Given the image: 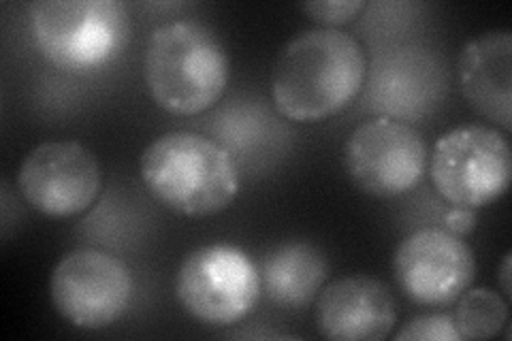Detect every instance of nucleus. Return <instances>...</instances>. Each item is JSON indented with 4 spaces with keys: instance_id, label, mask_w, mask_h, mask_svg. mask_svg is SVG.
Returning a JSON list of instances; mask_svg holds the SVG:
<instances>
[{
    "instance_id": "nucleus-1",
    "label": "nucleus",
    "mask_w": 512,
    "mask_h": 341,
    "mask_svg": "<svg viewBox=\"0 0 512 341\" xmlns=\"http://www.w3.org/2000/svg\"><path fill=\"white\" fill-rule=\"evenodd\" d=\"M363 45L338 28H312L288 41L271 71V99L291 122H320L346 109L363 90Z\"/></svg>"
},
{
    "instance_id": "nucleus-2",
    "label": "nucleus",
    "mask_w": 512,
    "mask_h": 341,
    "mask_svg": "<svg viewBox=\"0 0 512 341\" xmlns=\"http://www.w3.org/2000/svg\"><path fill=\"white\" fill-rule=\"evenodd\" d=\"M231 62L216 32L197 20L156 26L143 52L150 99L173 116H197L214 107L229 86Z\"/></svg>"
},
{
    "instance_id": "nucleus-3",
    "label": "nucleus",
    "mask_w": 512,
    "mask_h": 341,
    "mask_svg": "<svg viewBox=\"0 0 512 341\" xmlns=\"http://www.w3.org/2000/svg\"><path fill=\"white\" fill-rule=\"evenodd\" d=\"M139 171L152 197L186 218L216 216L239 192L229 150L199 133L175 131L154 139L141 154Z\"/></svg>"
},
{
    "instance_id": "nucleus-4",
    "label": "nucleus",
    "mask_w": 512,
    "mask_h": 341,
    "mask_svg": "<svg viewBox=\"0 0 512 341\" xmlns=\"http://www.w3.org/2000/svg\"><path fill=\"white\" fill-rule=\"evenodd\" d=\"M32 37L58 69L82 73L116 58L131 35L120 0H39L28 5Z\"/></svg>"
},
{
    "instance_id": "nucleus-5",
    "label": "nucleus",
    "mask_w": 512,
    "mask_h": 341,
    "mask_svg": "<svg viewBox=\"0 0 512 341\" xmlns=\"http://www.w3.org/2000/svg\"><path fill=\"white\" fill-rule=\"evenodd\" d=\"M429 175L453 207L480 209L502 199L512 177L506 133L483 124H463L444 133L429 154Z\"/></svg>"
},
{
    "instance_id": "nucleus-6",
    "label": "nucleus",
    "mask_w": 512,
    "mask_h": 341,
    "mask_svg": "<svg viewBox=\"0 0 512 341\" xmlns=\"http://www.w3.org/2000/svg\"><path fill=\"white\" fill-rule=\"evenodd\" d=\"M261 292L259 269L231 243L197 248L175 275V297L184 312L210 327H231L248 318Z\"/></svg>"
},
{
    "instance_id": "nucleus-7",
    "label": "nucleus",
    "mask_w": 512,
    "mask_h": 341,
    "mask_svg": "<svg viewBox=\"0 0 512 341\" xmlns=\"http://www.w3.org/2000/svg\"><path fill=\"white\" fill-rule=\"evenodd\" d=\"M348 177L376 199L402 197L427 171V145L414 126L378 116L357 126L346 141Z\"/></svg>"
},
{
    "instance_id": "nucleus-8",
    "label": "nucleus",
    "mask_w": 512,
    "mask_h": 341,
    "mask_svg": "<svg viewBox=\"0 0 512 341\" xmlns=\"http://www.w3.org/2000/svg\"><path fill=\"white\" fill-rule=\"evenodd\" d=\"M50 297L58 316L75 329L99 331L114 324L133 297V275L118 256L75 250L52 271Z\"/></svg>"
},
{
    "instance_id": "nucleus-9",
    "label": "nucleus",
    "mask_w": 512,
    "mask_h": 341,
    "mask_svg": "<svg viewBox=\"0 0 512 341\" xmlns=\"http://www.w3.org/2000/svg\"><path fill=\"white\" fill-rule=\"evenodd\" d=\"M103 173L99 160L77 141H45L32 150L18 171L24 201L47 218H71L99 197Z\"/></svg>"
},
{
    "instance_id": "nucleus-10",
    "label": "nucleus",
    "mask_w": 512,
    "mask_h": 341,
    "mask_svg": "<svg viewBox=\"0 0 512 341\" xmlns=\"http://www.w3.org/2000/svg\"><path fill=\"white\" fill-rule=\"evenodd\" d=\"M393 273L410 301L440 307L455 303L470 288L476 261L463 237L446 229H421L397 246Z\"/></svg>"
},
{
    "instance_id": "nucleus-11",
    "label": "nucleus",
    "mask_w": 512,
    "mask_h": 341,
    "mask_svg": "<svg viewBox=\"0 0 512 341\" xmlns=\"http://www.w3.org/2000/svg\"><path fill=\"white\" fill-rule=\"evenodd\" d=\"M314 322L331 341H380L395 327L397 305L391 288L374 275H346L318 292Z\"/></svg>"
},
{
    "instance_id": "nucleus-12",
    "label": "nucleus",
    "mask_w": 512,
    "mask_h": 341,
    "mask_svg": "<svg viewBox=\"0 0 512 341\" xmlns=\"http://www.w3.org/2000/svg\"><path fill=\"white\" fill-rule=\"evenodd\" d=\"M459 88L485 120L512 128V32L489 30L466 43L459 56Z\"/></svg>"
},
{
    "instance_id": "nucleus-13",
    "label": "nucleus",
    "mask_w": 512,
    "mask_h": 341,
    "mask_svg": "<svg viewBox=\"0 0 512 341\" xmlns=\"http://www.w3.org/2000/svg\"><path fill=\"white\" fill-rule=\"evenodd\" d=\"M329 275L325 254L310 243H288L265 258L261 286L265 295L286 310L312 303Z\"/></svg>"
},
{
    "instance_id": "nucleus-14",
    "label": "nucleus",
    "mask_w": 512,
    "mask_h": 341,
    "mask_svg": "<svg viewBox=\"0 0 512 341\" xmlns=\"http://www.w3.org/2000/svg\"><path fill=\"white\" fill-rule=\"evenodd\" d=\"M453 320L461 339H491L506 327L508 303L498 292L485 286L466 290L457 299Z\"/></svg>"
},
{
    "instance_id": "nucleus-15",
    "label": "nucleus",
    "mask_w": 512,
    "mask_h": 341,
    "mask_svg": "<svg viewBox=\"0 0 512 341\" xmlns=\"http://www.w3.org/2000/svg\"><path fill=\"white\" fill-rule=\"evenodd\" d=\"M395 341H463L453 314H431L408 320Z\"/></svg>"
},
{
    "instance_id": "nucleus-16",
    "label": "nucleus",
    "mask_w": 512,
    "mask_h": 341,
    "mask_svg": "<svg viewBox=\"0 0 512 341\" xmlns=\"http://www.w3.org/2000/svg\"><path fill=\"white\" fill-rule=\"evenodd\" d=\"M365 7V0H316V3H303L301 11L325 28H335L359 18Z\"/></svg>"
},
{
    "instance_id": "nucleus-17",
    "label": "nucleus",
    "mask_w": 512,
    "mask_h": 341,
    "mask_svg": "<svg viewBox=\"0 0 512 341\" xmlns=\"http://www.w3.org/2000/svg\"><path fill=\"white\" fill-rule=\"evenodd\" d=\"M476 226V216L474 209H463V207H453L448 214L444 216V229L451 231L453 235L466 237Z\"/></svg>"
},
{
    "instance_id": "nucleus-18",
    "label": "nucleus",
    "mask_w": 512,
    "mask_h": 341,
    "mask_svg": "<svg viewBox=\"0 0 512 341\" xmlns=\"http://www.w3.org/2000/svg\"><path fill=\"white\" fill-rule=\"evenodd\" d=\"M500 286H502L506 297L512 295V286H510V252H506L504 261L500 265Z\"/></svg>"
}]
</instances>
